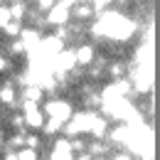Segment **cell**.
Wrapping results in <instances>:
<instances>
[{
	"mask_svg": "<svg viewBox=\"0 0 160 160\" xmlns=\"http://www.w3.org/2000/svg\"><path fill=\"white\" fill-rule=\"evenodd\" d=\"M22 116H25V128H27L30 133H42V128H44V123H47V116H44L42 106L40 108H32V111H25Z\"/></svg>",
	"mask_w": 160,
	"mask_h": 160,
	"instance_id": "cell-2",
	"label": "cell"
},
{
	"mask_svg": "<svg viewBox=\"0 0 160 160\" xmlns=\"http://www.w3.org/2000/svg\"><path fill=\"white\" fill-rule=\"evenodd\" d=\"M77 160H91V158H89V155H79Z\"/></svg>",
	"mask_w": 160,
	"mask_h": 160,
	"instance_id": "cell-9",
	"label": "cell"
},
{
	"mask_svg": "<svg viewBox=\"0 0 160 160\" xmlns=\"http://www.w3.org/2000/svg\"><path fill=\"white\" fill-rule=\"evenodd\" d=\"M0 160H18V150H0Z\"/></svg>",
	"mask_w": 160,
	"mask_h": 160,
	"instance_id": "cell-7",
	"label": "cell"
},
{
	"mask_svg": "<svg viewBox=\"0 0 160 160\" xmlns=\"http://www.w3.org/2000/svg\"><path fill=\"white\" fill-rule=\"evenodd\" d=\"M10 22V10H8V2H0V32H2V27Z\"/></svg>",
	"mask_w": 160,
	"mask_h": 160,
	"instance_id": "cell-6",
	"label": "cell"
},
{
	"mask_svg": "<svg viewBox=\"0 0 160 160\" xmlns=\"http://www.w3.org/2000/svg\"><path fill=\"white\" fill-rule=\"evenodd\" d=\"M42 111L47 118H54V121H62L67 126V121H72L74 111H72V103L64 99V96H49V99L42 103Z\"/></svg>",
	"mask_w": 160,
	"mask_h": 160,
	"instance_id": "cell-1",
	"label": "cell"
},
{
	"mask_svg": "<svg viewBox=\"0 0 160 160\" xmlns=\"http://www.w3.org/2000/svg\"><path fill=\"white\" fill-rule=\"evenodd\" d=\"M22 30H25V25L18 20H10L5 27H2V32H0V37L2 40H20V35H22Z\"/></svg>",
	"mask_w": 160,
	"mask_h": 160,
	"instance_id": "cell-3",
	"label": "cell"
},
{
	"mask_svg": "<svg viewBox=\"0 0 160 160\" xmlns=\"http://www.w3.org/2000/svg\"><path fill=\"white\" fill-rule=\"evenodd\" d=\"M18 160H42V153L32 150V148H20L18 150Z\"/></svg>",
	"mask_w": 160,
	"mask_h": 160,
	"instance_id": "cell-5",
	"label": "cell"
},
{
	"mask_svg": "<svg viewBox=\"0 0 160 160\" xmlns=\"http://www.w3.org/2000/svg\"><path fill=\"white\" fill-rule=\"evenodd\" d=\"M5 140H8V131H5V123H0V150L5 148Z\"/></svg>",
	"mask_w": 160,
	"mask_h": 160,
	"instance_id": "cell-8",
	"label": "cell"
},
{
	"mask_svg": "<svg viewBox=\"0 0 160 160\" xmlns=\"http://www.w3.org/2000/svg\"><path fill=\"white\" fill-rule=\"evenodd\" d=\"M44 143H47V138H44L42 133H27V138H25V148H32V150H40V153H42Z\"/></svg>",
	"mask_w": 160,
	"mask_h": 160,
	"instance_id": "cell-4",
	"label": "cell"
}]
</instances>
